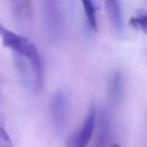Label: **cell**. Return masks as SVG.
Wrapping results in <instances>:
<instances>
[{
  "mask_svg": "<svg viewBox=\"0 0 147 147\" xmlns=\"http://www.w3.org/2000/svg\"><path fill=\"white\" fill-rule=\"evenodd\" d=\"M122 88H123V79H122V74L119 71H116L110 80L109 85V93H110V99L114 101H118L121 94H122Z\"/></svg>",
  "mask_w": 147,
  "mask_h": 147,
  "instance_id": "obj_7",
  "label": "cell"
},
{
  "mask_svg": "<svg viewBox=\"0 0 147 147\" xmlns=\"http://www.w3.org/2000/svg\"><path fill=\"white\" fill-rule=\"evenodd\" d=\"M9 1L11 2V6L14 8V11L18 16H21L24 13V10L26 9V5H25L26 0H9Z\"/></svg>",
  "mask_w": 147,
  "mask_h": 147,
  "instance_id": "obj_11",
  "label": "cell"
},
{
  "mask_svg": "<svg viewBox=\"0 0 147 147\" xmlns=\"http://www.w3.org/2000/svg\"><path fill=\"white\" fill-rule=\"evenodd\" d=\"M130 24L137 29V30H140L142 33H146L147 31V14H146V10L140 8L138 9L134 15L130 18Z\"/></svg>",
  "mask_w": 147,
  "mask_h": 147,
  "instance_id": "obj_8",
  "label": "cell"
},
{
  "mask_svg": "<svg viewBox=\"0 0 147 147\" xmlns=\"http://www.w3.org/2000/svg\"><path fill=\"white\" fill-rule=\"evenodd\" d=\"M108 117L107 114L103 113L100 117V124H99V134H98V141L96 147H107L108 141Z\"/></svg>",
  "mask_w": 147,
  "mask_h": 147,
  "instance_id": "obj_9",
  "label": "cell"
},
{
  "mask_svg": "<svg viewBox=\"0 0 147 147\" xmlns=\"http://www.w3.org/2000/svg\"><path fill=\"white\" fill-rule=\"evenodd\" d=\"M0 37L2 45L13 52V55L25 59L31 68L32 72V86L36 90H40L44 85V65L41 56L36 45L24 36H21L9 29H7L0 21Z\"/></svg>",
  "mask_w": 147,
  "mask_h": 147,
  "instance_id": "obj_1",
  "label": "cell"
},
{
  "mask_svg": "<svg viewBox=\"0 0 147 147\" xmlns=\"http://www.w3.org/2000/svg\"><path fill=\"white\" fill-rule=\"evenodd\" d=\"M0 147H13V141L5 127V119L0 115Z\"/></svg>",
  "mask_w": 147,
  "mask_h": 147,
  "instance_id": "obj_10",
  "label": "cell"
},
{
  "mask_svg": "<svg viewBox=\"0 0 147 147\" xmlns=\"http://www.w3.org/2000/svg\"><path fill=\"white\" fill-rule=\"evenodd\" d=\"M80 3L83 6L88 26L92 30L96 31L98 30V21H96V10H95L93 0H80Z\"/></svg>",
  "mask_w": 147,
  "mask_h": 147,
  "instance_id": "obj_6",
  "label": "cell"
},
{
  "mask_svg": "<svg viewBox=\"0 0 147 147\" xmlns=\"http://www.w3.org/2000/svg\"><path fill=\"white\" fill-rule=\"evenodd\" d=\"M108 18L117 33L124 32V16L121 0H105Z\"/></svg>",
  "mask_w": 147,
  "mask_h": 147,
  "instance_id": "obj_5",
  "label": "cell"
},
{
  "mask_svg": "<svg viewBox=\"0 0 147 147\" xmlns=\"http://www.w3.org/2000/svg\"><path fill=\"white\" fill-rule=\"evenodd\" d=\"M41 3L44 21L48 33L53 38H56L61 29V13L59 0H41Z\"/></svg>",
  "mask_w": 147,
  "mask_h": 147,
  "instance_id": "obj_3",
  "label": "cell"
},
{
  "mask_svg": "<svg viewBox=\"0 0 147 147\" xmlns=\"http://www.w3.org/2000/svg\"><path fill=\"white\" fill-rule=\"evenodd\" d=\"M51 114L55 130L62 133L67 126L69 114V102L64 91L59 90L54 93L51 101Z\"/></svg>",
  "mask_w": 147,
  "mask_h": 147,
  "instance_id": "obj_2",
  "label": "cell"
},
{
  "mask_svg": "<svg viewBox=\"0 0 147 147\" xmlns=\"http://www.w3.org/2000/svg\"><path fill=\"white\" fill-rule=\"evenodd\" d=\"M95 123H96V108L92 103L82 127L79 129L78 133L75 136L74 147H87L88 146L92 139L93 132L95 130Z\"/></svg>",
  "mask_w": 147,
  "mask_h": 147,
  "instance_id": "obj_4",
  "label": "cell"
}]
</instances>
